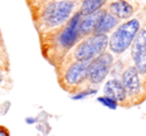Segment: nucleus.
<instances>
[{"label":"nucleus","mask_w":146,"mask_h":136,"mask_svg":"<svg viewBox=\"0 0 146 136\" xmlns=\"http://www.w3.org/2000/svg\"><path fill=\"white\" fill-rule=\"evenodd\" d=\"M82 15L77 12L66 24L58 29L38 34L40 50L43 58L56 69L68 53L77 45L80 35Z\"/></svg>","instance_id":"nucleus-1"},{"label":"nucleus","mask_w":146,"mask_h":136,"mask_svg":"<svg viewBox=\"0 0 146 136\" xmlns=\"http://www.w3.org/2000/svg\"><path fill=\"white\" fill-rule=\"evenodd\" d=\"M75 7L73 0H49L31 12L38 34L58 29L68 22Z\"/></svg>","instance_id":"nucleus-2"},{"label":"nucleus","mask_w":146,"mask_h":136,"mask_svg":"<svg viewBox=\"0 0 146 136\" xmlns=\"http://www.w3.org/2000/svg\"><path fill=\"white\" fill-rule=\"evenodd\" d=\"M90 61L62 63L56 68L57 80L62 88L70 94L80 92V88L87 82L88 67Z\"/></svg>","instance_id":"nucleus-3"},{"label":"nucleus","mask_w":146,"mask_h":136,"mask_svg":"<svg viewBox=\"0 0 146 136\" xmlns=\"http://www.w3.org/2000/svg\"><path fill=\"white\" fill-rule=\"evenodd\" d=\"M108 45V37L106 34H94L88 36V38L77 43V45L64 58L62 63L92 61L106 52Z\"/></svg>","instance_id":"nucleus-4"},{"label":"nucleus","mask_w":146,"mask_h":136,"mask_svg":"<svg viewBox=\"0 0 146 136\" xmlns=\"http://www.w3.org/2000/svg\"><path fill=\"white\" fill-rule=\"evenodd\" d=\"M138 30L139 22L136 19H132L119 26L110 39V49L115 54L123 53L131 45Z\"/></svg>","instance_id":"nucleus-5"},{"label":"nucleus","mask_w":146,"mask_h":136,"mask_svg":"<svg viewBox=\"0 0 146 136\" xmlns=\"http://www.w3.org/2000/svg\"><path fill=\"white\" fill-rule=\"evenodd\" d=\"M113 64V57L110 53H102L92 60L88 67L87 82L92 84H100L108 75Z\"/></svg>","instance_id":"nucleus-6"},{"label":"nucleus","mask_w":146,"mask_h":136,"mask_svg":"<svg viewBox=\"0 0 146 136\" xmlns=\"http://www.w3.org/2000/svg\"><path fill=\"white\" fill-rule=\"evenodd\" d=\"M131 56L139 74H146V30H141L132 41Z\"/></svg>","instance_id":"nucleus-7"},{"label":"nucleus","mask_w":146,"mask_h":136,"mask_svg":"<svg viewBox=\"0 0 146 136\" xmlns=\"http://www.w3.org/2000/svg\"><path fill=\"white\" fill-rule=\"evenodd\" d=\"M122 84L126 92V96L133 98L140 92V80L139 73L135 67H129L122 75Z\"/></svg>","instance_id":"nucleus-8"},{"label":"nucleus","mask_w":146,"mask_h":136,"mask_svg":"<svg viewBox=\"0 0 146 136\" xmlns=\"http://www.w3.org/2000/svg\"><path fill=\"white\" fill-rule=\"evenodd\" d=\"M106 12L104 10H98L90 15L85 16L80 24V35L81 37H88L90 35H94V30L98 26V22L100 21L102 17Z\"/></svg>","instance_id":"nucleus-9"},{"label":"nucleus","mask_w":146,"mask_h":136,"mask_svg":"<svg viewBox=\"0 0 146 136\" xmlns=\"http://www.w3.org/2000/svg\"><path fill=\"white\" fill-rule=\"evenodd\" d=\"M106 96L114 100L117 103H123L126 100V92L122 82L118 80H110L104 88Z\"/></svg>","instance_id":"nucleus-10"},{"label":"nucleus","mask_w":146,"mask_h":136,"mask_svg":"<svg viewBox=\"0 0 146 136\" xmlns=\"http://www.w3.org/2000/svg\"><path fill=\"white\" fill-rule=\"evenodd\" d=\"M110 11L113 15L120 19H126L132 15V6L127 3L124 0H117V1L111 3L110 5Z\"/></svg>","instance_id":"nucleus-11"},{"label":"nucleus","mask_w":146,"mask_h":136,"mask_svg":"<svg viewBox=\"0 0 146 136\" xmlns=\"http://www.w3.org/2000/svg\"><path fill=\"white\" fill-rule=\"evenodd\" d=\"M116 24H117V19L113 15L104 13V15L100 19V21L98 22L94 34H104L108 31L111 30Z\"/></svg>","instance_id":"nucleus-12"},{"label":"nucleus","mask_w":146,"mask_h":136,"mask_svg":"<svg viewBox=\"0 0 146 136\" xmlns=\"http://www.w3.org/2000/svg\"><path fill=\"white\" fill-rule=\"evenodd\" d=\"M106 0H83L80 9L82 16H87L100 10V8L106 3Z\"/></svg>","instance_id":"nucleus-13"},{"label":"nucleus","mask_w":146,"mask_h":136,"mask_svg":"<svg viewBox=\"0 0 146 136\" xmlns=\"http://www.w3.org/2000/svg\"><path fill=\"white\" fill-rule=\"evenodd\" d=\"M0 70L8 74H10V70H11L9 53L4 40L0 41Z\"/></svg>","instance_id":"nucleus-14"},{"label":"nucleus","mask_w":146,"mask_h":136,"mask_svg":"<svg viewBox=\"0 0 146 136\" xmlns=\"http://www.w3.org/2000/svg\"><path fill=\"white\" fill-rule=\"evenodd\" d=\"M12 86V80L10 78V74L0 70V90H10Z\"/></svg>","instance_id":"nucleus-15"},{"label":"nucleus","mask_w":146,"mask_h":136,"mask_svg":"<svg viewBox=\"0 0 146 136\" xmlns=\"http://www.w3.org/2000/svg\"><path fill=\"white\" fill-rule=\"evenodd\" d=\"M96 92H98V90H94V88H85V90H81L80 92L73 94L72 98L73 100H82V98H88V96H92V94H96Z\"/></svg>","instance_id":"nucleus-16"},{"label":"nucleus","mask_w":146,"mask_h":136,"mask_svg":"<svg viewBox=\"0 0 146 136\" xmlns=\"http://www.w3.org/2000/svg\"><path fill=\"white\" fill-rule=\"evenodd\" d=\"M98 100L100 102V103L104 104V106H108V108H111V109H115L117 107V105H118V103H117L115 100L108 98V96H106L98 98Z\"/></svg>","instance_id":"nucleus-17"},{"label":"nucleus","mask_w":146,"mask_h":136,"mask_svg":"<svg viewBox=\"0 0 146 136\" xmlns=\"http://www.w3.org/2000/svg\"><path fill=\"white\" fill-rule=\"evenodd\" d=\"M0 136H10V131L4 125L0 124Z\"/></svg>","instance_id":"nucleus-18"},{"label":"nucleus","mask_w":146,"mask_h":136,"mask_svg":"<svg viewBox=\"0 0 146 136\" xmlns=\"http://www.w3.org/2000/svg\"><path fill=\"white\" fill-rule=\"evenodd\" d=\"M1 40H4L3 39V35H2V32H1V28H0V41Z\"/></svg>","instance_id":"nucleus-19"}]
</instances>
